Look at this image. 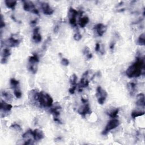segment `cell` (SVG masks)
Returning <instances> with one entry per match:
<instances>
[{
  "mask_svg": "<svg viewBox=\"0 0 145 145\" xmlns=\"http://www.w3.org/2000/svg\"><path fill=\"white\" fill-rule=\"evenodd\" d=\"M10 85L13 90L19 89V82L14 78L10 79Z\"/></svg>",
  "mask_w": 145,
  "mask_h": 145,
  "instance_id": "22",
  "label": "cell"
},
{
  "mask_svg": "<svg viewBox=\"0 0 145 145\" xmlns=\"http://www.w3.org/2000/svg\"><path fill=\"white\" fill-rule=\"evenodd\" d=\"M11 54V50L9 48H5L3 50L2 53V59L1 63L6 64L8 61V58Z\"/></svg>",
  "mask_w": 145,
  "mask_h": 145,
  "instance_id": "14",
  "label": "cell"
},
{
  "mask_svg": "<svg viewBox=\"0 0 145 145\" xmlns=\"http://www.w3.org/2000/svg\"><path fill=\"white\" fill-rule=\"evenodd\" d=\"M115 43H111V45H110V49L112 50H113V49H114V48H115Z\"/></svg>",
  "mask_w": 145,
  "mask_h": 145,
  "instance_id": "37",
  "label": "cell"
},
{
  "mask_svg": "<svg viewBox=\"0 0 145 145\" xmlns=\"http://www.w3.org/2000/svg\"><path fill=\"white\" fill-rule=\"evenodd\" d=\"M100 49H101V45L99 43H97L95 45V51L96 52H100Z\"/></svg>",
  "mask_w": 145,
  "mask_h": 145,
  "instance_id": "35",
  "label": "cell"
},
{
  "mask_svg": "<svg viewBox=\"0 0 145 145\" xmlns=\"http://www.w3.org/2000/svg\"><path fill=\"white\" fill-rule=\"evenodd\" d=\"M42 40V35L40 33V28L39 27H36L33 31L32 34V40L36 44H38L41 42Z\"/></svg>",
  "mask_w": 145,
  "mask_h": 145,
  "instance_id": "10",
  "label": "cell"
},
{
  "mask_svg": "<svg viewBox=\"0 0 145 145\" xmlns=\"http://www.w3.org/2000/svg\"><path fill=\"white\" fill-rule=\"evenodd\" d=\"M39 58L36 54H34L32 56L29 58L28 63H39Z\"/></svg>",
  "mask_w": 145,
  "mask_h": 145,
  "instance_id": "27",
  "label": "cell"
},
{
  "mask_svg": "<svg viewBox=\"0 0 145 145\" xmlns=\"http://www.w3.org/2000/svg\"><path fill=\"white\" fill-rule=\"evenodd\" d=\"M107 95V92L101 88V87H97L96 91V96L97 97V101H98V103L99 104L103 105L105 103Z\"/></svg>",
  "mask_w": 145,
  "mask_h": 145,
  "instance_id": "3",
  "label": "cell"
},
{
  "mask_svg": "<svg viewBox=\"0 0 145 145\" xmlns=\"http://www.w3.org/2000/svg\"><path fill=\"white\" fill-rule=\"evenodd\" d=\"M118 112L119 110L118 108H112L107 112V113L111 118H115L117 117Z\"/></svg>",
  "mask_w": 145,
  "mask_h": 145,
  "instance_id": "20",
  "label": "cell"
},
{
  "mask_svg": "<svg viewBox=\"0 0 145 145\" xmlns=\"http://www.w3.org/2000/svg\"><path fill=\"white\" fill-rule=\"evenodd\" d=\"M107 26L102 23H99L94 27L95 30L99 36H102L107 31Z\"/></svg>",
  "mask_w": 145,
  "mask_h": 145,
  "instance_id": "13",
  "label": "cell"
},
{
  "mask_svg": "<svg viewBox=\"0 0 145 145\" xmlns=\"http://www.w3.org/2000/svg\"><path fill=\"white\" fill-rule=\"evenodd\" d=\"M145 97L143 94H139L137 96V101L136 104L137 106L141 107H144L145 104Z\"/></svg>",
  "mask_w": 145,
  "mask_h": 145,
  "instance_id": "15",
  "label": "cell"
},
{
  "mask_svg": "<svg viewBox=\"0 0 145 145\" xmlns=\"http://www.w3.org/2000/svg\"><path fill=\"white\" fill-rule=\"evenodd\" d=\"M79 15V12L74 9L70 8L69 10V22L72 26H77V17Z\"/></svg>",
  "mask_w": 145,
  "mask_h": 145,
  "instance_id": "5",
  "label": "cell"
},
{
  "mask_svg": "<svg viewBox=\"0 0 145 145\" xmlns=\"http://www.w3.org/2000/svg\"><path fill=\"white\" fill-rule=\"evenodd\" d=\"M88 75H89V71H86L84 74H83L82 77L81 79L80 83L79 84V91H82V89L83 88L87 87L89 85V81L88 79Z\"/></svg>",
  "mask_w": 145,
  "mask_h": 145,
  "instance_id": "7",
  "label": "cell"
},
{
  "mask_svg": "<svg viewBox=\"0 0 145 145\" xmlns=\"http://www.w3.org/2000/svg\"><path fill=\"white\" fill-rule=\"evenodd\" d=\"M128 89L130 94V95H133L137 91V85L135 82H130L128 83Z\"/></svg>",
  "mask_w": 145,
  "mask_h": 145,
  "instance_id": "18",
  "label": "cell"
},
{
  "mask_svg": "<svg viewBox=\"0 0 145 145\" xmlns=\"http://www.w3.org/2000/svg\"><path fill=\"white\" fill-rule=\"evenodd\" d=\"M77 87H76V86L71 87L69 90V91L70 94H74L75 93V91L76 89H77Z\"/></svg>",
  "mask_w": 145,
  "mask_h": 145,
  "instance_id": "34",
  "label": "cell"
},
{
  "mask_svg": "<svg viewBox=\"0 0 145 145\" xmlns=\"http://www.w3.org/2000/svg\"><path fill=\"white\" fill-rule=\"evenodd\" d=\"M59 26H56L55 27H54V32H57L58 31H59Z\"/></svg>",
  "mask_w": 145,
  "mask_h": 145,
  "instance_id": "39",
  "label": "cell"
},
{
  "mask_svg": "<svg viewBox=\"0 0 145 145\" xmlns=\"http://www.w3.org/2000/svg\"><path fill=\"white\" fill-rule=\"evenodd\" d=\"M38 102L41 107L49 108L53 106V100L49 94L44 91H41L40 92Z\"/></svg>",
  "mask_w": 145,
  "mask_h": 145,
  "instance_id": "2",
  "label": "cell"
},
{
  "mask_svg": "<svg viewBox=\"0 0 145 145\" xmlns=\"http://www.w3.org/2000/svg\"><path fill=\"white\" fill-rule=\"evenodd\" d=\"M137 43H138V44H139L141 46L144 45V44H145V35H144V33L141 34L139 36L138 39Z\"/></svg>",
  "mask_w": 145,
  "mask_h": 145,
  "instance_id": "26",
  "label": "cell"
},
{
  "mask_svg": "<svg viewBox=\"0 0 145 145\" xmlns=\"http://www.w3.org/2000/svg\"><path fill=\"white\" fill-rule=\"evenodd\" d=\"M61 110V108L60 106H55L54 107L50 109V112L53 115V119L54 121L59 123V124H61V121L59 118V116L60 115V111Z\"/></svg>",
  "mask_w": 145,
  "mask_h": 145,
  "instance_id": "9",
  "label": "cell"
},
{
  "mask_svg": "<svg viewBox=\"0 0 145 145\" xmlns=\"http://www.w3.org/2000/svg\"><path fill=\"white\" fill-rule=\"evenodd\" d=\"M2 95L4 97L5 99L7 100H9L12 99V96H11L10 94H9L8 92L5 91H3L2 92Z\"/></svg>",
  "mask_w": 145,
  "mask_h": 145,
  "instance_id": "29",
  "label": "cell"
},
{
  "mask_svg": "<svg viewBox=\"0 0 145 145\" xmlns=\"http://www.w3.org/2000/svg\"><path fill=\"white\" fill-rule=\"evenodd\" d=\"M77 77L75 74H72L70 78V82L71 84V87L76 86L77 87Z\"/></svg>",
  "mask_w": 145,
  "mask_h": 145,
  "instance_id": "24",
  "label": "cell"
},
{
  "mask_svg": "<svg viewBox=\"0 0 145 145\" xmlns=\"http://www.w3.org/2000/svg\"><path fill=\"white\" fill-rule=\"evenodd\" d=\"M13 108L12 105L6 103V101L1 100V110L4 112H9Z\"/></svg>",
  "mask_w": 145,
  "mask_h": 145,
  "instance_id": "17",
  "label": "cell"
},
{
  "mask_svg": "<svg viewBox=\"0 0 145 145\" xmlns=\"http://www.w3.org/2000/svg\"><path fill=\"white\" fill-rule=\"evenodd\" d=\"M144 111H134L132 112V114H131V116L133 118H136L138 117H139V116H142L144 115Z\"/></svg>",
  "mask_w": 145,
  "mask_h": 145,
  "instance_id": "25",
  "label": "cell"
},
{
  "mask_svg": "<svg viewBox=\"0 0 145 145\" xmlns=\"http://www.w3.org/2000/svg\"><path fill=\"white\" fill-rule=\"evenodd\" d=\"M78 112L79 115H81L83 117H85L86 115L91 113V110L89 103L87 102L83 103L82 106L79 107Z\"/></svg>",
  "mask_w": 145,
  "mask_h": 145,
  "instance_id": "8",
  "label": "cell"
},
{
  "mask_svg": "<svg viewBox=\"0 0 145 145\" xmlns=\"http://www.w3.org/2000/svg\"><path fill=\"white\" fill-rule=\"evenodd\" d=\"M36 23H37V20H36V19H35V20H32V21H31V24L32 25H35V24H36Z\"/></svg>",
  "mask_w": 145,
  "mask_h": 145,
  "instance_id": "38",
  "label": "cell"
},
{
  "mask_svg": "<svg viewBox=\"0 0 145 145\" xmlns=\"http://www.w3.org/2000/svg\"><path fill=\"white\" fill-rule=\"evenodd\" d=\"M5 26V24L4 23V22L3 20V18L2 16L1 15V28H3V27Z\"/></svg>",
  "mask_w": 145,
  "mask_h": 145,
  "instance_id": "36",
  "label": "cell"
},
{
  "mask_svg": "<svg viewBox=\"0 0 145 145\" xmlns=\"http://www.w3.org/2000/svg\"><path fill=\"white\" fill-rule=\"evenodd\" d=\"M89 22V18L88 17H84L81 18L79 20V25L81 28H84Z\"/></svg>",
  "mask_w": 145,
  "mask_h": 145,
  "instance_id": "19",
  "label": "cell"
},
{
  "mask_svg": "<svg viewBox=\"0 0 145 145\" xmlns=\"http://www.w3.org/2000/svg\"><path fill=\"white\" fill-rule=\"evenodd\" d=\"M11 128L14 129V130H17V131H18V132L21 131V130H22V128H21L20 126L19 125L17 124H13L12 126H11Z\"/></svg>",
  "mask_w": 145,
  "mask_h": 145,
  "instance_id": "31",
  "label": "cell"
},
{
  "mask_svg": "<svg viewBox=\"0 0 145 145\" xmlns=\"http://www.w3.org/2000/svg\"><path fill=\"white\" fill-rule=\"evenodd\" d=\"M83 54H84V55L86 56V57L87 59H92V54L91 53L90 50L87 46L85 47L84 49H83Z\"/></svg>",
  "mask_w": 145,
  "mask_h": 145,
  "instance_id": "23",
  "label": "cell"
},
{
  "mask_svg": "<svg viewBox=\"0 0 145 145\" xmlns=\"http://www.w3.org/2000/svg\"><path fill=\"white\" fill-rule=\"evenodd\" d=\"M41 6H42L43 12L44 14H45V15H50L53 14L54 11L51 7H50L48 3L42 2Z\"/></svg>",
  "mask_w": 145,
  "mask_h": 145,
  "instance_id": "12",
  "label": "cell"
},
{
  "mask_svg": "<svg viewBox=\"0 0 145 145\" xmlns=\"http://www.w3.org/2000/svg\"><path fill=\"white\" fill-rule=\"evenodd\" d=\"M32 138L35 141H40L44 138V134L41 130L35 129L32 130Z\"/></svg>",
  "mask_w": 145,
  "mask_h": 145,
  "instance_id": "11",
  "label": "cell"
},
{
  "mask_svg": "<svg viewBox=\"0 0 145 145\" xmlns=\"http://www.w3.org/2000/svg\"><path fill=\"white\" fill-rule=\"evenodd\" d=\"M50 41V38H48V39L46 40L44 42V44H43V49H44V50H45V49H46V46H48L47 45H48V44H49V43Z\"/></svg>",
  "mask_w": 145,
  "mask_h": 145,
  "instance_id": "33",
  "label": "cell"
},
{
  "mask_svg": "<svg viewBox=\"0 0 145 145\" xmlns=\"http://www.w3.org/2000/svg\"><path fill=\"white\" fill-rule=\"evenodd\" d=\"M23 9L26 12H30L39 15V11L35 8V6L31 1H23Z\"/></svg>",
  "mask_w": 145,
  "mask_h": 145,
  "instance_id": "6",
  "label": "cell"
},
{
  "mask_svg": "<svg viewBox=\"0 0 145 145\" xmlns=\"http://www.w3.org/2000/svg\"><path fill=\"white\" fill-rule=\"evenodd\" d=\"M61 64L65 66H67L69 65V61L68 59H65V58H63L62 60H61Z\"/></svg>",
  "mask_w": 145,
  "mask_h": 145,
  "instance_id": "32",
  "label": "cell"
},
{
  "mask_svg": "<svg viewBox=\"0 0 145 145\" xmlns=\"http://www.w3.org/2000/svg\"><path fill=\"white\" fill-rule=\"evenodd\" d=\"M14 94L17 99L21 98L22 96V92H21V90H20V88L16 89V90H14Z\"/></svg>",
  "mask_w": 145,
  "mask_h": 145,
  "instance_id": "28",
  "label": "cell"
},
{
  "mask_svg": "<svg viewBox=\"0 0 145 145\" xmlns=\"http://www.w3.org/2000/svg\"><path fill=\"white\" fill-rule=\"evenodd\" d=\"M5 3L8 8L13 10L15 8L17 2L16 1H13V0H6L5 1Z\"/></svg>",
  "mask_w": 145,
  "mask_h": 145,
  "instance_id": "21",
  "label": "cell"
},
{
  "mask_svg": "<svg viewBox=\"0 0 145 145\" xmlns=\"http://www.w3.org/2000/svg\"><path fill=\"white\" fill-rule=\"evenodd\" d=\"M7 43L10 47H16L19 45L20 41L19 39H17L12 36L8 40Z\"/></svg>",
  "mask_w": 145,
  "mask_h": 145,
  "instance_id": "16",
  "label": "cell"
},
{
  "mask_svg": "<svg viewBox=\"0 0 145 145\" xmlns=\"http://www.w3.org/2000/svg\"><path fill=\"white\" fill-rule=\"evenodd\" d=\"M82 38V35L79 33V32H76V33L74 35V39L76 41H79Z\"/></svg>",
  "mask_w": 145,
  "mask_h": 145,
  "instance_id": "30",
  "label": "cell"
},
{
  "mask_svg": "<svg viewBox=\"0 0 145 145\" xmlns=\"http://www.w3.org/2000/svg\"><path fill=\"white\" fill-rule=\"evenodd\" d=\"M144 62L141 57H137L136 62L127 69L126 75L130 78L138 77L144 74Z\"/></svg>",
  "mask_w": 145,
  "mask_h": 145,
  "instance_id": "1",
  "label": "cell"
},
{
  "mask_svg": "<svg viewBox=\"0 0 145 145\" xmlns=\"http://www.w3.org/2000/svg\"><path fill=\"white\" fill-rule=\"evenodd\" d=\"M120 125V121L117 118H113L109 121L102 132L103 135H106L111 130L116 128Z\"/></svg>",
  "mask_w": 145,
  "mask_h": 145,
  "instance_id": "4",
  "label": "cell"
}]
</instances>
